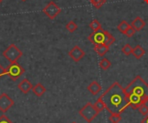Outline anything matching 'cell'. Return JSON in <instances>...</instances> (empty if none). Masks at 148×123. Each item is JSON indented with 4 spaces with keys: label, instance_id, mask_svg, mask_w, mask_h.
<instances>
[{
    "label": "cell",
    "instance_id": "1",
    "mask_svg": "<svg viewBox=\"0 0 148 123\" xmlns=\"http://www.w3.org/2000/svg\"><path fill=\"white\" fill-rule=\"evenodd\" d=\"M105 103L106 109L110 113L122 114L127 108L129 107L125 88H123L118 82L112 84L101 96Z\"/></svg>",
    "mask_w": 148,
    "mask_h": 123
},
{
    "label": "cell",
    "instance_id": "2",
    "mask_svg": "<svg viewBox=\"0 0 148 123\" xmlns=\"http://www.w3.org/2000/svg\"><path fill=\"white\" fill-rule=\"evenodd\" d=\"M129 107L138 109L142 104L148 102V84L140 77L136 76L125 88Z\"/></svg>",
    "mask_w": 148,
    "mask_h": 123
},
{
    "label": "cell",
    "instance_id": "3",
    "mask_svg": "<svg viewBox=\"0 0 148 123\" xmlns=\"http://www.w3.org/2000/svg\"><path fill=\"white\" fill-rule=\"evenodd\" d=\"M79 115L88 123H91L99 115V112L95 109L94 104L91 103H87L86 105H84L80 110Z\"/></svg>",
    "mask_w": 148,
    "mask_h": 123
},
{
    "label": "cell",
    "instance_id": "4",
    "mask_svg": "<svg viewBox=\"0 0 148 123\" xmlns=\"http://www.w3.org/2000/svg\"><path fill=\"white\" fill-rule=\"evenodd\" d=\"M3 56L9 60L10 63H14L17 62V60L23 56V52L15 44H10L3 52Z\"/></svg>",
    "mask_w": 148,
    "mask_h": 123
},
{
    "label": "cell",
    "instance_id": "5",
    "mask_svg": "<svg viewBox=\"0 0 148 123\" xmlns=\"http://www.w3.org/2000/svg\"><path fill=\"white\" fill-rule=\"evenodd\" d=\"M25 70L23 66H21L17 62L10 63L5 69V74L10 77V78L13 81L18 79L24 73Z\"/></svg>",
    "mask_w": 148,
    "mask_h": 123
},
{
    "label": "cell",
    "instance_id": "6",
    "mask_svg": "<svg viewBox=\"0 0 148 123\" xmlns=\"http://www.w3.org/2000/svg\"><path fill=\"white\" fill-rule=\"evenodd\" d=\"M42 12L46 15V16H48L50 20H54L61 12H62V9L54 2V1H50L48 3V4L42 9Z\"/></svg>",
    "mask_w": 148,
    "mask_h": 123
},
{
    "label": "cell",
    "instance_id": "7",
    "mask_svg": "<svg viewBox=\"0 0 148 123\" xmlns=\"http://www.w3.org/2000/svg\"><path fill=\"white\" fill-rule=\"evenodd\" d=\"M107 34L108 31L104 30L102 28L97 31H95L93 33H91L88 37V40L94 45H97V44H104L106 41V38H107Z\"/></svg>",
    "mask_w": 148,
    "mask_h": 123
},
{
    "label": "cell",
    "instance_id": "8",
    "mask_svg": "<svg viewBox=\"0 0 148 123\" xmlns=\"http://www.w3.org/2000/svg\"><path fill=\"white\" fill-rule=\"evenodd\" d=\"M14 101L6 93H2L0 95V111L3 113L7 112L13 105Z\"/></svg>",
    "mask_w": 148,
    "mask_h": 123
},
{
    "label": "cell",
    "instance_id": "9",
    "mask_svg": "<svg viewBox=\"0 0 148 123\" xmlns=\"http://www.w3.org/2000/svg\"><path fill=\"white\" fill-rule=\"evenodd\" d=\"M69 57L75 61V62H79L81 59H83V57L86 55L85 52L83 51L82 48H81L79 46H75L69 52Z\"/></svg>",
    "mask_w": 148,
    "mask_h": 123
},
{
    "label": "cell",
    "instance_id": "10",
    "mask_svg": "<svg viewBox=\"0 0 148 123\" xmlns=\"http://www.w3.org/2000/svg\"><path fill=\"white\" fill-rule=\"evenodd\" d=\"M18 89L24 94H27L29 93L30 91H32V88H33V85L32 84L29 82V80L28 78H23L17 85Z\"/></svg>",
    "mask_w": 148,
    "mask_h": 123
},
{
    "label": "cell",
    "instance_id": "11",
    "mask_svg": "<svg viewBox=\"0 0 148 123\" xmlns=\"http://www.w3.org/2000/svg\"><path fill=\"white\" fill-rule=\"evenodd\" d=\"M87 89H88V91L92 95L96 96V95H98L99 92L101 91L102 87H101V85L100 84V83H98L97 81L94 80V81H92V82L88 85Z\"/></svg>",
    "mask_w": 148,
    "mask_h": 123
},
{
    "label": "cell",
    "instance_id": "12",
    "mask_svg": "<svg viewBox=\"0 0 148 123\" xmlns=\"http://www.w3.org/2000/svg\"><path fill=\"white\" fill-rule=\"evenodd\" d=\"M131 26L136 30V32L140 31L145 26H146V22L140 17V16H137L136 18H134L132 22H131Z\"/></svg>",
    "mask_w": 148,
    "mask_h": 123
},
{
    "label": "cell",
    "instance_id": "13",
    "mask_svg": "<svg viewBox=\"0 0 148 123\" xmlns=\"http://www.w3.org/2000/svg\"><path fill=\"white\" fill-rule=\"evenodd\" d=\"M94 50L95 52L101 57H103L107 54V53L109 51V47L106 46L105 44H97V45H94Z\"/></svg>",
    "mask_w": 148,
    "mask_h": 123
},
{
    "label": "cell",
    "instance_id": "14",
    "mask_svg": "<svg viewBox=\"0 0 148 123\" xmlns=\"http://www.w3.org/2000/svg\"><path fill=\"white\" fill-rule=\"evenodd\" d=\"M32 92L38 97H42L45 92H46V88L41 84V83H38L36 84L35 86H33L32 88Z\"/></svg>",
    "mask_w": 148,
    "mask_h": 123
},
{
    "label": "cell",
    "instance_id": "15",
    "mask_svg": "<svg viewBox=\"0 0 148 123\" xmlns=\"http://www.w3.org/2000/svg\"><path fill=\"white\" fill-rule=\"evenodd\" d=\"M132 54H133L137 59H140L146 54V51H145V49H144L140 45H137V46L133 49Z\"/></svg>",
    "mask_w": 148,
    "mask_h": 123
},
{
    "label": "cell",
    "instance_id": "16",
    "mask_svg": "<svg viewBox=\"0 0 148 123\" xmlns=\"http://www.w3.org/2000/svg\"><path fill=\"white\" fill-rule=\"evenodd\" d=\"M94 106H95V109H96L99 113H100V112H101V111H103L104 109H106L105 103H104V102L102 101V99H101V97H100L97 99V101L95 103Z\"/></svg>",
    "mask_w": 148,
    "mask_h": 123
},
{
    "label": "cell",
    "instance_id": "17",
    "mask_svg": "<svg viewBox=\"0 0 148 123\" xmlns=\"http://www.w3.org/2000/svg\"><path fill=\"white\" fill-rule=\"evenodd\" d=\"M130 26H131V25H130L127 21H122V22L117 26V28H118V30H119L121 33H122V34H125V33L127 32V30L129 28Z\"/></svg>",
    "mask_w": 148,
    "mask_h": 123
},
{
    "label": "cell",
    "instance_id": "18",
    "mask_svg": "<svg viewBox=\"0 0 148 123\" xmlns=\"http://www.w3.org/2000/svg\"><path fill=\"white\" fill-rule=\"evenodd\" d=\"M111 62H110V60L108 59H107V58H103L101 61H100V64H99V66H100V67L102 69V70H104V71H106V70H108L110 67H111Z\"/></svg>",
    "mask_w": 148,
    "mask_h": 123
},
{
    "label": "cell",
    "instance_id": "19",
    "mask_svg": "<svg viewBox=\"0 0 148 123\" xmlns=\"http://www.w3.org/2000/svg\"><path fill=\"white\" fill-rule=\"evenodd\" d=\"M89 28L93 30V32H95V31H97V30H99V29L101 28V24L100 23V22L98 20L94 19L89 23Z\"/></svg>",
    "mask_w": 148,
    "mask_h": 123
},
{
    "label": "cell",
    "instance_id": "20",
    "mask_svg": "<svg viewBox=\"0 0 148 123\" xmlns=\"http://www.w3.org/2000/svg\"><path fill=\"white\" fill-rule=\"evenodd\" d=\"M77 28H78V26L74 21H70L66 24V29L70 33H74L75 31L77 30Z\"/></svg>",
    "mask_w": 148,
    "mask_h": 123
},
{
    "label": "cell",
    "instance_id": "21",
    "mask_svg": "<svg viewBox=\"0 0 148 123\" xmlns=\"http://www.w3.org/2000/svg\"><path fill=\"white\" fill-rule=\"evenodd\" d=\"M109 122L111 123H119L121 120V114H118V113H113L111 114V116H109Z\"/></svg>",
    "mask_w": 148,
    "mask_h": 123
},
{
    "label": "cell",
    "instance_id": "22",
    "mask_svg": "<svg viewBox=\"0 0 148 123\" xmlns=\"http://www.w3.org/2000/svg\"><path fill=\"white\" fill-rule=\"evenodd\" d=\"M90 3L95 9H100L107 3V0H90Z\"/></svg>",
    "mask_w": 148,
    "mask_h": 123
},
{
    "label": "cell",
    "instance_id": "23",
    "mask_svg": "<svg viewBox=\"0 0 148 123\" xmlns=\"http://www.w3.org/2000/svg\"><path fill=\"white\" fill-rule=\"evenodd\" d=\"M133 47H131V45L130 44H128V43H127L122 48H121V52L125 54V55H127V56H129V55H131L132 54V53H133Z\"/></svg>",
    "mask_w": 148,
    "mask_h": 123
},
{
    "label": "cell",
    "instance_id": "24",
    "mask_svg": "<svg viewBox=\"0 0 148 123\" xmlns=\"http://www.w3.org/2000/svg\"><path fill=\"white\" fill-rule=\"evenodd\" d=\"M115 41V38L114 37V35L112 34H110L108 31V34H107V38H106V41H105V45L106 46H108L110 47L114 42Z\"/></svg>",
    "mask_w": 148,
    "mask_h": 123
},
{
    "label": "cell",
    "instance_id": "25",
    "mask_svg": "<svg viewBox=\"0 0 148 123\" xmlns=\"http://www.w3.org/2000/svg\"><path fill=\"white\" fill-rule=\"evenodd\" d=\"M138 110L141 115H143L145 116L148 115V107L147 106V104H142L141 106H140L138 108Z\"/></svg>",
    "mask_w": 148,
    "mask_h": 123
},
{
    "label": "cell",
    "instance_id": "26",
    "mask_svg": "<svg viewBox=\"0 0 148 123\" xmlns=\"http://www.w3.org/2000/svg\"><path fill=\"white\" fill-rule=\"evenodd\" d=\"M135 33H136V30L132 27V26H130L129 27V28L127 30V32L125 33V35L127 37V38H131V37H133L134 34H135Z\"/></svg>",
    "mask_w": 148,
    "mask_h": 123
},
{
    "label": "cell",
    "instance_id": "27",
    "mask_svg": "<svg viewBox=\"0 0 148 123\" xmlns=\"http://www.w3.org/2000/svg\"><path fill=\"white\" fill-rule=\"evenodd\" d=\"M0 123H13L6 116L3 115L0 116Z\"/></svg>",
    "mask_w": 148,
    "mask_h": 123
},
{
    "label": "cell",
    "instance_id": "28",
    "mask_svg": "<svg viewBox=\"0 0 148 123\" xmlns=\"http://www.w3.org/2000/svg\"><path fill=\"white\" fill-rule=\"evenodd\" d=\"M4 75H5V69L0 65V78Z\"/></svg>",
    "mask_w": 148,
    "mask_h": 123
},
{
    "label": "cell",
    "instance_id": "29",
    "mask_svg": "<svg viewBox=\"0 0 148 123\" xmlns=\"http://www.w3.org/2000/svg\"><path fill=\"white\" fill-rule=\"evenodd\" d=\"M141 123H148V115H147V116L144 117V119L141 121Z\"/></svg>",
    "mask_w": 148,
    "mask_h": 123
},
{
    "label": "cell",
    "instance_id": "30",
    "mask_svg": "<svg viewBox=\"0 0 148 123\" xmlns=\"http://www.w3.org/2000/svg\"><path fill=\"white\" fill-rule=\"evenodd\" d=\"M145 2H146L147 3H148V0H145Z\"/></svg>",
    "mask_w": 148,
    "mask_h": 123
},
{
    "label": "cell",
    "instance_id": "31",
    "mask_svg": "<svg viewBox=\"0 0 148 123\" xmlns=\"http://www.w3.org/2000/svg\"><path fill=\"white\" fill-rule=\"evenodd\" d=\"M2 2H3V0H0V4L2 3Z\"/></svg>",
    "mask_w": 148,
    "mask_h": 123
},
{
    "label": "cell",
    "instance_id": "32",
    "mask_svg": "<svg viewBox=\"0 0 148 123\" xmlns=\"http://www.w3.org/2000/svg\"><path fill=\"white\" fill-rule=\"evenodd\" d=\"M21 1H23V2H25V1H27V0H21Z\"/></svg>",
    "mask_w": 148,
    "mask_h": 123
},
{
    "label": "cell",
    "instance_id": "33",
    "mask_svg": "<svg viewBox=\"0 0 148 123\" xmlns=\"http://www.w3.org/2000/svg\"><path fill=\"white\" fill-rule=\"evenodd\" d=\"M71 123H77V122H72Z\"/></svg>",
    "mask_w": 148,
    "mask_h": 123
}]
</instances>
